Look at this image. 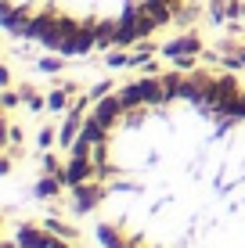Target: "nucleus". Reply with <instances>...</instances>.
I'll list each match as a JSON object with an SVG mask.
<instances>
[{"mask_svg": "<svg viewBox=\"0 0 245 248\" xmlns=\"http://www.w3.org/2000/svg\"><path fill=\"white\" fill-rule=\"evenodd\" d=\"M65 173L105 248H245V83L195 68L105 93Z\"/></svg>", "mask_w": 245, "mask_h": 248, "instance_id": "nucleus-1", "label": "nucleus"}, {"mask_svg": "<svg viewBox=\"0 0 245 248\" xmlns=\"http://www.w3.org/2000/svg\"><path fill=\"white\" fill-rule=\"evenodd\" d=\"M184 0H0L11 32L65 54L126 47L151 36Z\"/></svg>", "mask_w": 245, "mask_h": 248, "instance_id": "nucleus-2", "label": "nucleus"}, {"mask_svg": "<svg viewBox=\"0 0 245 248\" xmlns=\"http://www.w3.org/2000/svg\"><path fill=\"white\" fill-rule=\"evenodd\" d=\"M4 248H72V245L62 241L58 234H50V230H44V227L22 223V227H7Z\"/></svg>", "mask_w": 245, "mask_h": 248, "instance_id": "nucleus-3", "label": "nucleus"}]
</instances>
